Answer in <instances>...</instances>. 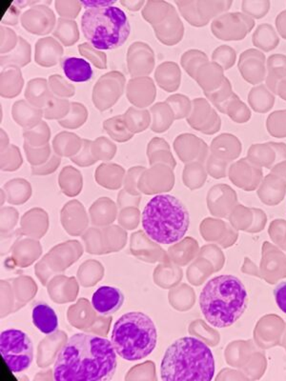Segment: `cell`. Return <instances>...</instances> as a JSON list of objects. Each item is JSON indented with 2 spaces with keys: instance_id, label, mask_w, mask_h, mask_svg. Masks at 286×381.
<instances>
[{
  "instance_id": "cell-1",
  "label": "cell",
  "mask_w": 286,
  "mask_h": 381,
  "mask_svg": "<svg viewBox=\"0 0 286 381\" xmlns=\"http://www.w3.org/2000/svg\"><path fill=\"white\" fill-rule=\"evenodd\" d=\"M111 341L90 333H76L62 347L54 366L57 381H107L117 371Z\"/></svg>"
},
{
  "instance_id": "cell-2",
  "label": "cell",
  "mask_w": 286,
  "mask_h": 381,
  "mask_svg": "<svg viewBox=\"0 0 286 381\" xmlns=\"http://www.w3.org/2000/svg\"><path fill=\"white\" fill-rule=\"evenodd\" d=\"M159 371L164 381H210L214 378L216 362L203 341L183 336L168 347Z\"/></svg>"
},
{
  "instance_id": "cell-3",
  "label": "cell",
  "mask_w": 286,
  "mask_h": 381,
  "mask_svg": "<svg viewBox=\"0 0 286 381\" xmlns=\"http://www.w3.org/2000/svg\"><path fill=\"white\" fill-rule=\"evenodd\" d=\"M248 293L243 281L232 275L210 280L199 295V307L204 319L215 328L230 327L245 314Z\"/></svg>"
},
{
  "instance_id": "cell-4",
  "label": "cell",
  "mask_w": 286,
  "mask_h": 381,
  "mask_svg": "<svg viewBox=\"0 0 286 381\" xmlns=\"http://www.w3.org/2000/svg\"><path fill=\"white\" fill-rule=\"evenodd\" d=\"M141 224L155 243L170 245L185 238L190 217L180 199L172 194H157L144 207Z\"/></svg>"
},
{
  "instance_id": "cell-5",
  "label": "cell",
  "mask_w": 286,
  "mask_h": 381,
  "mask_svg": "<svg viewBox=\"0 0 286 381\" xmlns=\"http://www.w3.org/2000/svg\"><path fill=\"white\" fill-rule=\"evenodd\" d=\"M157 326L153 319L140 311L128 312L115 323L111 343L115 353L127 361L145 359L157 347Z\"/></svg>"
},
{
  "instance_id": "cell-6",
  "label": "cell",
  "mask_w": 286,
  "mask_h": 381,
  "mask_svg": "<svg viewBox=\"0 0 286 381\" xmlns=\"http://www.w3.org/2000/svg\"><path fill=\"white\" fill-rule=\"evenodd\" d=\"M81 30L91 45L104 51L122 47L129 38L131 26L119 7L90 8L81 17Z\"/></svg>"
},
{
  "instance_id": "cell-7",
  "label": "cell",
  "mask_w": 286,
  "mask_h": 381,
  "mask_svg": "<svg viewBox=\"0 0 286 381\" xmlns=\"http://www.w3.org/2000/svg\"><path fill=\"white\" fill-rule=\"evenodd\" d=\"M0 354L10 371L15 374L26 371L34 359L30 336L18 329L3 331L0 335Z\"/></svg>"
},
{
  "instance_id": "cell-8",
  "label": "cell",
  "mask_w": 286,
  "mask_h": 381,
  "mask_svg": "<svg viewBox=\"0 0 286 381\" xmlns=\"http://www.w3.org/2000/svg\"><path fill=\"white\" fill-rule=\"evenodd\" d=\"M126 78L119 71H111L96 80L92 91L94 106L101 112L111 109L124 93Z\"/></svg>"
},
{
  "instance_id": "cell-9",
  "label": "cell",
  "mask_w": 286,
  "mask_h": 381,
  "mask_svg": "<svg viewBox=\"0 0 286 381\" xmlns=\"http://www.w3.org/2000/svg\"><path fill=\"white\" fill-rule=\"evenodd\" d=\"M255 22L243 13H229L215 18L211 30L222 41H241L253 29Z\"/></svg>"
},
{
  "instance_id": "cell-10",
  "label": "cell",
  "mask_w": 286,
  "mask_h": 381,
  "mask_svg": "<svg viewBox=\"0 0 286 381\" xmlns=\"http://www.w3.org/2000/svg\"><path fill=\"white\" fill-rule=\"evenodd\" d=\"M57 17L48 5H34L20 15V23L28 33L36 36H47L54 31Z\"/></svg>"
},
{
  "instance_id": "cell-11",
  "label": "cell",
  "mask_w": 286,
  "mask_h": 381,
  "mask_svg": "<svg viewBox=\"0 0 286 381\" xmlns=\"http://www.w3.org/2000/svg\"><path fill=\"white\" fill-rule=\"evenodd\" d=\"M128 72L132 78L149 76L156 66L154 50L143 41L133 42L127 51Z\"/></svg>"
},
{
  "instance_id": "cell-12",
  "label": "cell",
  "mask_w": 286,
  "mask_h": 381,
  "mask_svg": "<svg viewBox=\"0 0 286 381\" xmlns=\"http://www.w3.org/2000/svg\"><path fill=\"white\" fill-rule=\"evenodd\" d=\"M188 124L193 129L206 135H213L219 132L222 120L216 111L210 106L207 99H196L193 101L191 114L187 117Z\"/></svg>"
},
{
  "instance_id": "cell-13",
  "label": "cell",
  "mask_w": 286,
  "mask_h": 381,
  "mask_svg": "<svg viewBox=\"0 0 286 381\" xmlns=\"http://www.w3.org/2000/svg\"><path fill=\"white\" fill-rule=\"evenodd\" d=\"M126 96L134 107L146 109L156 101V83L150 76L132 78L126 84Z\"/></svg>"
},
{
  "instance_id": "cell-14",
  "label": "cell",
  "mask_w": 286,
  "mask_h": 381,
  "mask_svg": "<svg viewBox=\"0 0 286 381\" xmlns=\"http://www.w3.org/2000/svg\"><path fill=\"white\" fill-rule=\"evenodd\" d=\"M124 302V295L120 288L101 286L92 296V306L99 315L107 317L117 312Z\"/></svg>"
},
{
  "instance_id": "cell-15",
  "label": "cell",
  "mask_w": 286,
  "mask_h": 381,
  "mask_svg": "<svg viewBox=\"0 0 286 381\" xmlns=\"http://www.w3.org/2000/svg\"><path fill=\"white\" fill-rule=\"evenodd\" d=\"M264 63H266V57L262 52L255 49H249L241 55L238 68L246 81L251 84H259L266 76Z\"/></svg>"
},
{
  "instance_id": "cell-16",
  "label": "cell",
  "mask_w": 286,
  "mask_h": 381,
  "mask_svg": "<svg viewBox=\"0 0 286 381\" xmlns=\"http://www.w3.org/2000/svg\"><path fill=\"white\" fill-rule=\"evenodd\" d=\"M155 36L157 41L167 46H174L183 41L185 25L176 8L159 25L154 26Z\"/></svg>"
},
{
  "instance_id": "cell-17",
  "label": "cell",
  "mask_w": 286,
  "mask_h": 381,
  "mask_svg": "<svg viewBox=\"0 0 286 381\" xmlns=\"http://www.w3.org/2000/svg\"><path fill=\"white\" fill-rule=\"evenodd\" d=\"M64 48L54 36H44L36 41L35 46V62L41 67L50 68L62 62Z\"/></svg>"
},
{
  "instance_id": "cell-18",
  "label": "cell",
  "mask_w": 286,
  "mask_h": 381,
  "mask_svg": "<svg viewBox=\"0 0 286 381\" xmlns=\"http://www.w3.org/2000/svg\"><path fill=\"white\" fill-rule=\"evenodd\" d=\"M24 87V78L20 67L10 65L2 68L0 73V96L3 99H15Z\"/></svg>"
},
{
  "instance_id": "cell-19",
  "label": "cell",
  "mask_w": 286,
  "mask_h": 381,
  "mask_svg": "<svg viewBox=\"0 0 286 381\" xmlns=\"http://www.w3.org/2000/svg\"><path fill=\"white\" fill-rule=\"evenodd\" d=\"M12 117L23 129L35 127L44 117L43 109L29 103L26 99L15 101L12 107Z\"/></svg>"
},
{
  "instance_id": "cell-20",
  "label": "cell",
  "mask_w": 286,
  "mask_h": 381,
  "mask_svg": "<svg viewBox=\"0 0 286 381\" xmlns=\"http://www.w3.org/2000/svg\"><path fill=\"white\" fill-rule=\"evenodd\" d=\"M155 80L162 90L172 93L180 88L182 82V71L178 63L164 62L155 71Z\"/></svg>"
},
{
  "instance_id": "cell-21",
  "label": "cell",
  "mask_w": 286,
  "mask_h": 381,
  "mask_svg": "<svg viewBox=\"0 0 286 381\" xmlns=\"http://www.w3.org/2000/svg\"><path fill=\"white\" fill-rule=\"evenodd\" d=\"M174 149L178 156L183 160L193 159L201 154H206L207 152V144L203 139L192 134H182L178 136L174 141Z\"/></svg>"
},
{
  "instance_id": "cell-22",
  "label": "cell",
  "mask_w": 286,
  "mask_h": 381,
  "mask_svg": "<svg viewBox=\"0 0 286 381\" xmlns=\"http://www.w3.org/2000/svg\"><path fill=\"white\" fill-rule=\"evenodd\" d=\"M26 101L39 109H44L54 97L46 78H36L28 81L24 93Z\"/></svg>"
},
{
  "instance_id": "cell-23",
  "label": "cell",
  "mask_w": 286,
  "mask_h": 381,
  "mask_svg": "<svg viewBox=\"0 0 286 381\" xmlns=\"http://www.w3.org/2000/svg\"><path fill=\"white\" fill-rule=\"evenodd\" d=\"M31 320L36 329L44 335H51L59 328V317L56 311L46 303H38L34 307Z\"/></svg>"
},
{
  "instance_id": "cell-24",
  "label": "cell",
  "mask_w": 286,
  "mask_h": 381,
  "mask_svg": "<svg viewBox=\"0 0 286 381\" xmlns=\"http://www.w3.org/2000/svg\"><path fill=\"white\" fill-rule=\"evenodd\" d=\"M62 67L65 76L73 82H86L93 78L90 63L80 57H64L62 60Z\"/></svg>"
},
{
  "instance_id": "cell-25",
  "label": "cell",
  "mask_w": 286,
  "mask_h": 381,
  "mask_svg": "<svg viewBox=\"0 0 286 381\" xmlns=\"http://www.w3.org/2000/svg\"><path fill=\"white\" fill-rule=\"evenodd\" d=\"M224 78V69L217 63L208 62L199 68L195 80L204 93H206L219 88Z\"/></svg>"
},
{
  "instance_id": "cell-26",
  "label": "cell",
  "mask_w": 286,
  "mask_h": 381,
  "mask_svg": "<svg viewBox=\"0 0 286 381\" xmlns=\"http://www.w3.org/2000/svg\"><path fill=\"white\" fill-rule=\"evenodd\" d=\"M83 138L77 134L63 131L52 139V149L57 156L73 157L80 151Z\"/></svg>"
},
{
  "instance_id": "cell-27",
  "label": "cell",
  "mask_w": 286,
  "mask_h": 381,
  "mask_svg": "<svg viewBox=\"0 0 286 381\" xmlns=\"http://www.w3.org/2000/svg\"><path fill=\"white\" fill-rule=\"evenodd\" d=\"M151 130L154 133L166 132L174 123L176 118L172 108L164 102H157L150 108Z\"/></svg>"
},
{
  "instance_id": "cell-28",
  "label": "cell",
  "mask_w": 286,
  "mask_h": 381,
  "mask_svg": "<svg viewBox=\"0 0 286 381\" xmlns=\"http://www.w3.org/2000/svg\"><path fill=\"white\" fill-rule=\"evenodd\" d=\"M31 60V44L24 38L20 36L17 47L12 52H9V54L1 56L0 65H1L2 68L10 66V65L23 68L30 64Z\"/></svg>"
},
{
  "instance_id": "cell-29",
  "label": "cell",
  "mask_w": 286,
  "mask_h": 381,
  "mask_svg": "<svg viewBox=\"0 0 286 381\" xmlns=\"http://www.w3.org/2000/svg\"><path fill=\"white\" fill-rule=\"evenodd\" d=\"M174 6L167 1H162V0H149L144 5L141 15L144 20L152 25H159L170 15L174 9Z\"/></svg>"
},
{
  "instance_id": "cell-30",
  "label": "cell",
  "mask_w": 286,
  "mask_h": 381,
  "mask_svg": "<svg viewBox=\"0 0 286 381\" xmlns=\"http://www.w3.org/2000/svg\"><path fill=\"white\" fill-rule=\"evenodd\" d=\"M123 120L128 130L134 135L144 132L151 126V114L147 109L129 107L123 114Z\"/></svg>"
},
{
  "instance_id": "cell-31",
  "label": "cell",
  "mask_w": 286,
  "mask_h": 381,
  "mask_svg": "<svg viewBox=\"0 0 286 381\" xmlns=\"http://www.w3.org/2000/svg\"><path fill=\"white\" fill-rule=\"evenodd\" d=\"M52 36L63 46H73V44L77 43L80 41V34L77 21L59 17L57 20L56 28L52 31Z\"/></svg>"
},
{
  "instance_id": "cell-32",
  "label": "cell",
  "mask_w": 286,
  "mask_h": 381,
  "mask_svg": "<svg viewBox=\"0 0 286 381\" xmlns=\"http://www.w3.org/2000/svg\"><path fill=\"white\" fill-rule=\"evenodd\" d=\"M286 78V57L274 55L267 60L266 84L269 90L277 94L278 85Z\"/></svg>"
},
{
  "instance_id": "cell-33",
  "label": "cell",
  "mask_w": 286,
  "mask_h": 381,
  "mask_svg": "<svg viewBox=\"0 0 286 381\" xmlns=\"http://www.w3.org/2000/svg\"><path fill=\"white\" fill-rule=\"evenodd\" d=\"M147 156H148L151 164H154L157 161L169 163L173 166L176 164L169 143L162 138H153L149 141L148 146H147Z\"/></svg>"
},
{
  "instance_id": "cell-34",
  "label": "cell",
  "mask_w": 286,
  "mask_h": 381,
  "mask_svg": "<svg viewBox=\"0 0 286 381\" xmlns=\"http://www.w3.org/2000/svg\"><path fill=\"white\" fill-rule=\"evenodd\" d=\"M103 129L105 132L108 134L110 138L115 143H127L135 136L128 130L124 120H123V115H115V117L105 120Z\"/></svg>"
},
{
  "instance_id": "cell-35",
  "label": "cell",
  "mask_w": 286,
  "mask_h": 381,
  "mask_svg": "<svg viewBox=\"0 0 286 381\" xmlns=\"http://www.w3.org/2000/svg\"><path fill=\"white\" fill-rule=\"evenodd\" d=\"M217 110L220 113L229 115L231 120H235L237 123H245L251 117L250 110L243 101H241L236 94H233L230 99Z\"/></svg>"
},
{
  "instance_id": "cell-36",
  "label": "cell",
  "mask_w": 286,
  "mask_h": 381,
  "mask_svg": "<svg viewBox=\"0 0 286 381\" xmlns=\"http://www.w3.org/2000/svg\"><path fill=\"white\" fill-rule=\"evenodd\" d=\"M89 113L85 105L80 102H71V109L69 114L63 120H59V124L62 128L68 130H76L83 127L87 122Z\"/></svg>"
},
{
  "instance_id": "cell-37",
  "label": "cell",
  "mask_w": 286,
  "mask_h": 381,
  "mask_svg": "<svg viewBox=\"0 0 286 381\" xmlns=\"http://www.w3.org/2000/svg\"><path fill=\"white\" fill-rule=\"evenodd\" d=\"M51 135V129L44 120L39 122L35 127L24 129L23 131V138H24L25 143L31 147H35V148L48 145Z\"/></svg>"
},
{
  "instance_id": "cell-38",
  "label": "cell",
  "mask_w": 286,
  "mask_h": 381,
  "mask_svg": "<svg viewBox=\"0 0 286 381\" xmlns=\"http://www.w3.org/2000/svg\"><path fill=\"white\" fill-rule=\"evenodd\" d=\"M279 42L276 31L269 24L259 25L253 35L254 45L266 52L276 48Z\"/></svg>"
},
{
  "instance_id": "cell-39",
  "label": "cell",
  "mask_w": 286,
  "mask_h": 381,
  "mask_svg": "<svg viewBox=\"0 0 286 381\" xmlns=\"http://www.w3.org/2000/svg\"><path fill=\"white\" fill-rule=\"evenodd\" d=\"M249 102L256 112L266 113L272 109L275 97L266 87L259 85L252 89L249 94Z\"/></svg>"
},
{
  "instance_id": "cell-40",
  "label": "cell",
  "mask_w": 286,
  "mask_h": 381,
  "mask_svg": "<svg viewBox=\"0 0 286 381\" xmlns=\"http://www.w3.org/2000/svg\"><path fill=\"white\" fill-rule=\"evenodd\" d=\"M208 62V57L206 52L195 49L188 50V51L183 52L182 59H180V64H182L183 69L193 80H196V72L201 65Z\"/></svg>"
},
{
  "instance_id": "cell-41",
  "label": "cell",
  "mask_w": 286,
  "mask_h": 381,
  "mask_svg": "<svg viewBox=\"0 0 286 381\" xmlns=\"http://www.w3.org/2000/svg\"><path fill=\"white\" fill-rule=\"evenodd\" d=\"M71 102L69 99L54 96L44 108V118L48 120H62L69 114Z\"/></svg>"
},
{
  "instance_id": "cell-42",
  "label": "cell",
  "mask_w": 286,
  "mask_h": 381,
  "mask_svg": "<svg viewBox=\"0 0 286 381\" xmlns=\"http://www.w3.org/2000/svg\"><path fill=\"white\" fill-rule=\"evenodd\" d=\"M232 4L233 1H206V0L196 1L199 14L207 23L211 18L217 17L222 13L229 10Z\"/></svg>"
},
{
  "instance_id": "cell-43",
  "label": "cell",
  "mask_w": 286,
  "mask_h": 381,
  "mask_svg": "<svg viewBox=\"0 0 286 381\" xmlns=\"http://www.w3.org/2000/svg\"><path fill=\"white\" fill-rule=\"evenodd\" d=\"M78 52L80 56L85 57L99 70H105L108 67L107 63V56L103 51L94 48L89 42H83L78 47Z\"/></svg>"
},
{
  "instance_id": "cell-44",
  "label": "cell",
  "mask_w": 286,
  "mask_h": 381,
  "mask_svg": "<svg viewBox=\"0 0 286 381\" xmlns=\"http://www.w3.org/2000/svg\"><path fill=\"white\" fill-rule=\"evenodd\" d=\"M175 4L177 5L180 15L191 25L195 26V27H203V26L208 24L199 15L196 1H194V0H187V1H180V0L178 1L177 0L175 1Z\"/></svg>"
},
{
  "instance_id": "cell-45",
  "label": "cell",
  "mask_w": 286,
  "mask_h": 381,
  "mask_svg": "<svg viewBox=\"0 0 286 381\" xmlns=\"http://www.w3.org/2000/svg\"><path fill=\"white\" fill-rule=\"evenodd\" d=\"M174 112L176 120L187 118L191 114L193 107V101L188 96L182 94H174L168 96L166 101Z\"/></svg>"
},
{
  "instance_id": "cell-46",
  "label": "cell",
  "mask_w": 286,
  "mask_h": 381,
  "mask_svg": "<svg viewBox=\"0 0 286 381\" xmlns=\"http://www.w3.org/2000/svg\"><path fill=\"white\" fill-rule=\"evenodd\" d=\"M117 145L106 136H99L92 143V152L96 160H109L117 152Z\"/></svg>"
},
{
  "instance_id": "cell-47",
  "label": "cell",
  "mask_w": 286,
  "mask_h": 381,
  "mask_svg": "<svg viewBox=\"0 0 286 381\" xmlns=\"http://www.w3.org/2000/svg\"><path fill=\"white\" fill-rule=\"evenodd\" d=\"M49 85L55 96L62 97V99H70L76 94V86L68 81L62 76L55 75L50 76Z\"/></svg>"
},
{
  "instance_id": "cell-48",
  "label": "cell",
  "mask_w": 286,
  "mask_h": 381,
  "mask_svg": "<svg viewBox=\"0 0 286 381\" xmlns=\"http://www.w3.org/2000/svg\"><path fill=\"white\" fill-rule=\"evenodd\" d=\"M55 8L60 17L75 20L80 14L83 3L78 0H56Z\"/></svg>"
},
{
  "instance_id": "cell-49",
  "label": "cell",
  "mask_w": 286,
  "mask_h": 381,
  "mask_svg": "<svg viewBox=\"0 0 286 381\" xmlns=\"http://www.w3.org/2000/svg\"><path fill=\"white\" fill-rule=\"evenodd\" d=\"M233 94L234 93H233L232 86H231L230 81L228 80V78H224L222 85L216 89V90L204 93L207 99L214 104V106L216 107L217 109H219L220 106H222V105L230 99Z\"/></svg>"
},
{
  "instance_id": "cell-50",
  "label": "cell",
  "mask_w": 286,
  "mask_h": 381,
  "mask_svg": "<svg viewBox=\"0 0 286 381\" xmlns=\"http://www.w3.org/2000/svg\"><path fill=\"white\" fill-rule=\"evenodd\" d=\"M212 60L219 64L222 69H230L235 64L236 51L227 45L217 47L212 54Z\"/></svg>"
},
{
  "instance_id": "cell-51",
  "label": "cell",
  "mask_w": 286,
  "mask_h": 381,
  "mask_svg": "<svg viewBox=\"0 0 286 381\" xmlns=\"http://www.w3.org/2000/svg\"><path fill=\"white\" fill-rule=\"evenodd\" d=\"M20 36L13 29L1 25L0 27V52L1 56L9 54L17 47Z\"/></svg>"
},
{
  "instance_id": "cell-52",
  "label": "cell",
  "mask_w": 286,
  "mask_h": 381,
  "mask_svg": "<svg viewBox=\"0 0 286 381\" xmlns=\"http://www.w3.org/2000/svg\"><path fill=\"white\" fill-rule=\"evenodd\" d=\"M2 169L15 170L22 163L20 148L15 144H10L4 152H1Z\"/></svg>"
},
{
  "instance_id": "cell-53",
  "label": "cell",
  "mask_w": 286,
  "mask_h": 381,
  "mask_svg": "<svg viewBox=\"0 0 286 381\" xmlns=\"http://www.w3.org/2000/svg\"><path fill=\"white\" fill-rule=\"evenodd\" d=\"M122 167L115 164H102L98 170L99 181L101 184H117L122 175Z\"/></svg>"
},
{
  "instance_id": "cell-54",
  "label": "cell",
  "mask_w": 286,
  "mask_h": 381,
  "mask_svg": "<svg viewBox=\"0 0 286 381\" xmlns=\"http://www.w3.org/2000/svg\"><path fill=\"white\" fill-rule=\"evenodd\" d=\"M24 151L29 161H30L31 164H41V163L46 161L52 154L50 144L43 147H39V148H35V147L29 145L25 141Z\"/></svg>"
},
{
  "instance_id": "cell-55",
  "label": "cell",
  "mask_w": 286,
  "mask_h": 381,
  "mask_svg": "<svg viewBox=\"0 0 286 381\" xmlns=\"http://www.w3.org/2000/svg\"><path fill=\"white\" fill-rule=\"evenodd\" d=\"M92 143H93V141L91 139L83 138V147H81L80 151L72 157L73 161L81 166H87V165L96 162V159H94L93 152H92Z\"/></svg>"
},
{
  "instance_id": "cell-56",
  "label": "cell",
  "mask_w": 286,
  "mask_h": 381,
  "mask_svg": "<svg viewBox=\"0 0 286 381\" xmlns=\"http://www.w3.org/2000/svg\"><path fill=\"white\" fill-rule=\"evenodd\" d=\"M270 8L269 1H243V10L248 17L262 18L267 14Z\"/></svg>"
},
{
  "instance_id": "cell-57",
  "label": "cell",
  "mask_w": 286,
  "mask_h": 381,
  "mask_svg": "<svg viewBox=\"0 0 286 381\" xmlns=\"http://www.w3.org/2000/svg\"><path fill=\"white\" fill-rule=\"evenodd\" d=\"M78 171L73 169V167L68 166L62 171V182L64 189H66V192L72 193L73 189L78 190L80 182L81 183V177Z\"/></svg>"
},
{
  "instance_id": "cell-58",
  "label": "cell",
  "mask_w": 286,
  "mask_h": 381,
  "mask_svg": "<svg viewBox=\"0 0 286 381\" xmlns=\"http://www.w3.org/2000/svg\"><path fill=\"white\" fill-rule=\"evenodd\" d=\"M274 298L277 306L286 315V281H282L275 287Z\"/></svg>"
},
{
  "instance_id": "cell-59",
  "label": "cell",
  "mask_w": 286,
  "mask_h": 381,
  "mask_svg": "<svg viewBox=\"0 0 286 381\" xmlns=\"http://www.w3.org/2000/svg\"><path fill=\"white\" fill-rule=\"evenodd\" d=\"M120 3L131 12H138V10L143 9L146 1L144 0H120Z\"/></svg>"
},
{
  "instance_id": "cell-60",
  "label": "cell",
  "mask_w": 286,
  "mask_h": 381,
  "mask_svg": "<svg viewBox=\"0 0 286 381\" xmlns=\"http://www.w3.org/2000/svg\"><path fill=\"white\" fill-rule=\"evenodd\" d=\"M60 163V157H57V154H52L51 159H50L49 164H47L45 167L36 168L34 169V172L36 173H47L52 172L59 166Z\"/></svg>"
},
{
  "instance_id": "cell-61",
  "label": "cell",
  "mask_w": 286,
  "mask_h": 381,
  "mask_svg": "<svg viewBox=\"0 0 286 381\" xmlns=\"http://www.w3.org/2000/svg\"><path fill=\"white\" fill-rule=\"evenodd\" d=\"M18 15H20V10H17V7L12 8L8 10L6 15L2 20V24L17 25Z\"/></svg>"
},
{
  "instance_id": "cell-62",
  "label": "cell",
  "mask_w": 286,
  "mask_h": 381,
  "mask_svg": "<svg viewBox=\"0 0 286 381\" xmlns=\"http://www.w3.org/2000/svg\"><path fill=\"white\" fill-rule=\"evenodd\" d=\"M83 6L90 9V8H104L113 6L115 1H83L81 2Z\"/></svg>"
},
{
  "instance_id": "cell-63",
  "label": "cell",
  "mask_w": 286,
  "mask_h": 381,
  "mask_svg": "<svg viewBox=\"0 0 286 381\" xmlns=\"http://www.w3.org/2000/svg\"><path fill=\"white\" fill-rule=\"evenodd\" d=\"M0 143H1V152L10 145L9 136L6 133L4 129H0Z\"/></svg>"
}]
</instances>
